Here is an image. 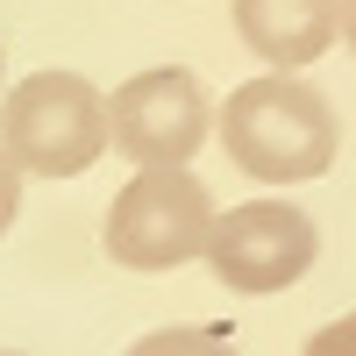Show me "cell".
I'll list each match as a JSON object with an SVG mask.
<instances>
[{
  "mask_svg": "<svg viewBox=\"0 0 356 356\" xmlns=\"http://www.w3.org/2000/svg\"><path fill=\"white\" fill-rule=\"evenodd\" d=\"M221 143L264 186H307L335 164V107L292 72H271V79H250L228 93Z\"/></svg>",
  "mask_w": 356,
  "mask_h": 356,
  "instance_id": "1",
  "label": "cell"
},
{
  "mask_svg": "<svg viewBox=\"0 0 356 356\" xmlns=\"http://www.w3.org/2000/svg\"><path fill=\"white\" fill-rule=\"evenodd\" d=\"M114 143V107L79 72H36L0 100V150L36 178H79Z\"/></svg>",
  "mask_w": 356,
  "mask_h": 356,
  "instance_id": "2",
  "label": "cell"
},
{
  "mask_svg": "<svg viewBox=\"0 0 356 356\" xmlns=\"http://www.w3.org/2000/svg\"><path fill=\"white\" fill-rule=\"evenodd\" d=\"M214 193L186 164H143L107 207V257L129 271H178L214 243Z\"/></svg>",
  "mask_w": 356,
  "mask_h": 356,
  "instance_id": "3",
  "label": "cell"
},
{
  "mask_svg": "<svg viewBox=\"0 0 356 356\" xmlns=\"http://www.w3.org/2000/svg\"><path fill=\"white\" fill-rule=\"evenodd\" d=\"M314 250L321 235L300 207L285 200H250V207H228L214 221V243H207V264L228 292H285L314 271Z\"/></svg>",
  "mask_w": 356,
  "mask_h": 356,
  "instance_id": "4",
  "label": "cell"
},
{
  "mask_svg": "<svg viewBox=\"0 0 356 356\" xmlns=\"http://www.w3.org/2000/svg\"><path fill=\"white\" fill-rule=\"evenodd\" d=\"M107 107H114V150H129L136 164H186L207 143V93L178 65L136 72Z\"/></svg>",
  "mask_w": 356,
  "mask_h": 356,
  "instance_id": "5",
  "label": "cell"
},
{
  "mask_svg": "<svg viewBox=\"0 0 356 356\" xmlns=\"http://www.w3.org/2000/svg\"><path fill=\"white\" fill-rule=\"evenodd\" d=\"M349 22L342 0H235V29L243 43L278 72H300L314 65L321 50L335 43V29Z\"/></svg>",
  "mask_w": 356,
  "mask_h": 356,
  "instance_id": "6",
  "label": "cell"
},
{
  "mask_svg": "<svg viewBox=\"0 0 356 356\" xmlns=\"http://www.w3.org/2000/svg\"><path fill=\"white\" fill-rule=\"evenodd\" d=\"M129 356H235L221 335H207V328H157V335H143Z\"/></svg>",
  "mask_w": 356,
  "mask_h": 356,
  "instance_id": "7",
  "label": "cell"
},
{
  "mask_svg": "<svg viewBox=\"0 0 356 356\" xmlns=\"http://www.w3.org/2000/svg\"><path fill=\"white\" fill-rule=\"evenodd\" d=\"M307 356H356V314H342V321H328L314 342H307Z\"/></svg>",
  "mask_w": 356,
  "mask_h": 356,
  "instance_id": "8",
  "label": "cell"
},
{
  "mask_svg": "<svg viewBox=\"0 0 356 356\" xmlns=\"http://www.w3.org/2000/svg\"><path fill=\"white\" fill-rule=\"evenodd\" d=\"M15 207H22V164L0 150V235H8V221H15Z\"/></svg>",
  "mask_w": 356,
  "mask_h": 356,
  "instance_id": "9",
  "label": "cell"
},
{
  "mask_svg": "<svg viewBox=\"0 0 356 356\" xmlns=\"http://www.w3.org/2000/svg\"><path fill=\"white\" fill-rule=\"evenodd\" d=\"M342 29H349V50H356V0H349V22H342Z\"/></svg>",
  "mask_w": 356,
  "mask_h": 356,
  "instance_id": "10",
  "label": "cell"
}]
</instances>
